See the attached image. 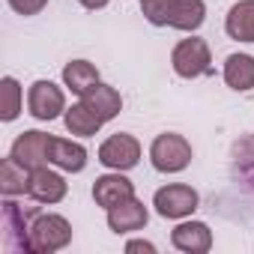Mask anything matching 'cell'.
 Segmentation results:
<instances>
[{"mask_svg":"<svg viewBox=\"0 0 254 254\" xmlns=\"http://www.w3.org/2000/svg\"><path fill=\"white\" fill-rule=\"evenodd\" d=\"M150 162L159 174H180L191 165V144L177 132L156 135L150 144Z\"/></svg>","mask_w":254,"mask_h":254,"instance_id":"cell-4","label":"cell"},{"mask_svg":"<svg viewBox=\"0 0 254 254\" xmlns=\"http://www.w3.org/2000/svg\"><path fill=\"white\" fill-rule=\"evenodd\" d=\"M171 66L180 78L191 81V78H200V75H212V54H209V45L206 39H183L174 45L171 51Z\"/></svg>","mask_w":254,"mask_h":254,"instance_id":"cell-5","label":"cell"},{"mask_svg":"<svg viewBox=\"0 0 254 254\" xmlns=\"http://www.w3.org/2000/svg\"><path fill=\"white\" fill-rule=\"evenodd\" d=\"M27 183H30V171L24 165H18L12 156H6L0 162V191L6 197L15 194H27Z\"/></svg>","mask_w":254,"mask_h":254,"instance_id":"cell-20","label":"cell"},{"mask_svg":"<svg viewBox=\"0 0 254 254\" xmlns=\"http://www.w3.org/2000/svg\"><path fill=\"white\" fill-rule=\"evenodd\" d=\"M233 159H236L239 174H242L245 180H251V186H254V135L245 138V141H239V144L233 147Z\"/></svg>","mask_w":254,"mask_h":254,"instance_id":"cell-22","label":"cell"},{"mask_svg":"<svg viewBox=\"0 0 254 254\" xmlns=\"http://www.w3.org/2000/svg\"><path fill=\"white\" fill-rule=\"evenodd\" d=\"M129 197H135V186H132L129 177H123V171L96 177V183H93V200H96V206L111 209V206L129 200Z\"/></svg>","mask_w":254,"mask_h":254,"instance_id":"cell-11","label":"cell"},{"mask_svg":"<svg viewBox=\"0 0 254 254\" xmlns=\"http://www.w3.org/2000/svg\"><path fill=\"white\" fill-rule=\"evenodd\" d=\"M141 3H144V0H141Z\"/></svg>","mask_w":254,"mask_h":254,"instance_id":"cell-26","label":"cell"},{"mask_svg":"<svg viewBox=\"0 0 254 254\" xmlns=\"http://www.w3.org/2000/svg\"><path fill=\"white\" fill-rule=\"evenodd\" d=\"M78 99H84V102H87V105H90V108H93L105 123H108V120H114V117L123 111V96L117 93V87L102 84V81H99L96 87H90V90H87L84 96H78Z\"/></svg>","mask_w":254,"mask_h":254,"instance_id":"cell-17","label":"cell"},{"mask_svg":"<svg viewBox=\"0 0 254 254\" xmlns=\"http://www.w3.org/2000/svg\"><path fill=\"white\" fill-rule=\"evenodd\" d=\"M21 102H24V90L21 84L6 75L3 81H0V120L3 123H12L18 114H21Z\"/></svg>","mask_w":254,"mask_h":254,"instance_id":"cell-21","label":"cell"},{"mask_svg":"<svg viewBox=\"0 0 254 254\" xmlns=\"http://www.w3.org/2000/svg\"><path fill=\"white\" fill-rule=\"evenodd\" d=\"M27 111L39 123H51L66 114V93L54 81H33L27 90Z\"/></svg>","mask_w":254,"mask_h":254,"instance_id":"cell-6","label":"cell"},{"mask_svg":"<svg viewBox=\"0 0 254 254\" xmlns=\"http://www.w3.org/2000/svg\"><path fill=\"white\" fill-rule=\"evenodd\" d=\"M72 242V224L57 212H36L30 221V254H54Z\"/></svg>","mask_w":254,"mask_h":254,"instance_id":"cell-2","label":"cell"},{"mask_svg":"<svg viewBox=\"0 0 254 254\" xmlns=\"http://www.w3.org/2000/svg\"><path fill=\"white\" fill-rule=\"evenodd\" d=\"M141 9L153 27H174L186 33H194L206 21L203 0H144Z\"/></svg>","mask_w":254,"mask_h":254,"instance_id":"cell-1","label":"cell"},{"mask_svg":"<svg viewBox=\"0 0 254 254\" xmlns=\"http://www.w3.org/2000/svg\"><path fill=\"white\" fill-rule=\"evenodd\" d=\"M126 251H147V254H153V251H156V245H153V242H147V239H132L129 245H126Z\"/></svg>","mask_w":254,"mask_h":254,"instance_id":"cell-24","label":"cell"},{"mask_svg":"<svg viewBox=\"0 0 254 254\" xmlns=\"http://www.w3.org/2000/svg\"><path fill=\"white\" fill-rule=\"evenodd\" d=\"M63 123H66L69 135H78V138H90V135H96L102 126H105V120H102L84 99H78L72 108H66Z\"/></svg>","mask_w":254,"mask_h":254,"instance_id":"cell-15","label":"cell"},{"mask_svg":"<svg viewBox=\"0 0 254 254\" xmlns=\"http://www.w3.org/2000/svg\"><path fill=\"white\" fill-rule=\"evenodd\" d=\"M99 162L108 171H132L141 162V144H138V138L135 135H126V132L111 135L99 147Z\"/></svg>","mask_w":254,"mask_h":254,"instance_id":"cell-8","label":"cell"},{"mask_svg":"<svg viewBox=\"0 0 254 254\" xmlns=\"http://www.w3.org/2000/svg\"><path fill=\"white\" fill-rule=\"evenodd\" d=\"M48 165L66 171V174H81L87 168V147L69 138H54L51 135V147H48Z\"/></svg>","mask_w":254,"mask_h":254,"instance_id":"cell-14","label":"cell"},{"mask_svg":"<svg viewBox=\"0 0 254 254\" xmlns=\"http://www.w3.org/2000/svg\"><path fill=\"white\" fill-rule=\"evenodd\" d=\"M150 221V212L147 206L138 200V197H129V200H123L117 206L108 209V227L120 236V233H135V230H144Z\"/></svg>","mask_w":254,"mask_h":254,"instance_id":"cell-12","label":"cell"},{"mask_svg":"<svg viewBox=\"0 0 254 254\" xmlns=\"http://www.w3.org/2000/svg\"><path fill=\"white\" fill-rule=\"evenodd\" d=\"M66 189H69L66 180L57 171H51L48 165H39V168L30 171V183H27V197L30 200L54 206V203H60L66 197Z\"/></svg>","mask_w":254,"mask_h":254,"instance_id":"cell-10","label":"cell"},{"mask_svg":"<svg viewBox=\"0 0 254 254\" xmlns=\"http://www.w3.org/2000/svg\"><path fill=\"white\" fill-rule=\"evenodd\" d=\"M63 84L75 93V96H84L90 87L99 84V69L90 63V60H72L63 66Z\"/></svg>","mask_w":254,"mask_h":254,"instance_id":"cell-19","label":"cell"},{"mask_svg":"<svg viewBox=\"0 0 254 254\" xmlns=\"http://www.w3.org/2000/svg\"><path fill=\"white\" fill-rule=\"evenodd\" d=\"M171 245L186 254H206L212 248V230L203 221H180L171 230Z\"/></svg>","mask_w":254,"mask_h":254,"instance_id":"cell-13","label":"cell"},{"mask_svg":"<svg viewBox=\"0 0 254 254\" xmlns=\"http://www.w3.org/2000/svg\"><path fill=\"white\" fill-rule=\"evenodd\" d=\"M9 3V9L12 12H18V15H39L45 6H48V0H6Z\"/></svg>","mask_w":254,"mask_h":254,"instance_id":"cell-23","label":"cell"},{"mask_svg":"<svg viewBox=\"0 0 254 254\" xmlns=\"http://www.w3.org/2000/svg\"><path fill=\"white\" fill-rule=\"evenodd\" d=\"M48 147H51V135L39 132V129H30V132H21L15 141H12V150L9 156L24 165L27 171L39 168V165H48Z\"/></svg>","mask_w":254,"mask_h":254,"instance_id":"cell-9","label":"cell"},{"mask_svg":"<svg viewBox=\"0 0 254 254\" xmlns=\"http://www.w3.org/2000/svg\"><path fill=\"white\" fill-rule=\"evenodd\" d=\"M224 30L236 42H254V0H239L224 18Z\"/></svg>","mask_w":254,"mask_h":254,"instance_id":"cell-16","label":"cell"},{"mask_svg":"<svg viewBox=\"0 0 254 254\" xmlns=\"http://www.w3.org/2000/svg\"><path fill=\"white\" fill-rule=\"evenodd\" d=\"M36 206H21L12 197L3 200V209H0V230H3V248L9 254H30L27 236H30V221L36 218Z\"/></svg>","mask_w":254,"mask_h":254,"instance_id":"cell-3","label":"cell"},{"mask_svg":"<svg viewBox=\"0 0 254 254\" xmlns=\"http://www.w3.org/2000/svg\"><path fill=\"white\" fill-rule=\"evenodd\" d=\"M197 203H200L197 191H194L191 186H186V183L162 186V189L153 194V206H156V212H159L162 218H174V221L189 218V215L197 209Z\"/></svg>","mask_w":254,"mask_h":254,"instance_id":"cell-7","label":"cell"},{"mask_svg":"<svg viewBox=\"0 0 254 254\" xmlns=\"http://www.w3.org/2000/svg\"><path fill=\"white\" fill-rule=\"evenodd\" d=\"M224 84L236 93H248L254 87V57L251 54H230L224 60Z\"/></svg>","mask_w":254,"mask_h":254,"instance_id":"cell-18","label":"cell"},{"mask_svg":"<svg viewBox=\"0 0 254 254\" xmlns=\"http://www.w3.org/2000/svg\"><path fill=\"white\" fill-rule=\"evenodd\" d=\"M78 3H81L84 9H105L111 0H78Z\"/></svg>","mask_w":254,"mask_h":254,"instance_id":"cell-25","label":"cell"}]
</instances>
